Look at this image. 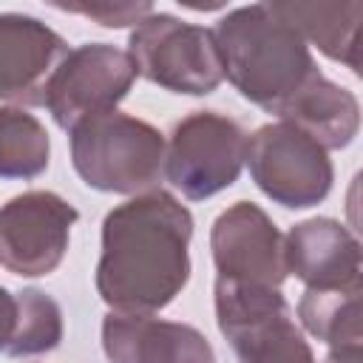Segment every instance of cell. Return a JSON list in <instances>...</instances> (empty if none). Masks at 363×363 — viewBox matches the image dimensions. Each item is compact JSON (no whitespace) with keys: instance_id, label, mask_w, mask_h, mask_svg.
<instances>
[{"instance_id":"cell-8","label":"cell","mask_w":363,"mask_h":363,"mask_svg":"<svg viewBox=\"0 0 363 363\" xmlns=\"http://www.w3.org/2000/svg\"><path fill=\"white\" fill-rule=\"evenodd\" d=\"M136 65L128 51L111 43H85L71 48L45 85V108L62 130L116 111L136 82Z\"/></svg>"},{"instance_id":"cell-1","label":"cell","mask_w":363,"mask_h":363,"mask_svg":"<svg viewBox=\"0 0 363 363\" xmlns=\"http://www.w3.org/2000/svg\"><path fill=\"white\" fill-rule=\"evenodd\" d=\"M193 216L167 190H147L102 221L96 292L111 312L153 315L190 281Z\"/></svg>"},{"instance_id":"cell-19","label":"cell","mask_w":363,"mask_h":363,"mask_svg":"<svg viewBox=\"0 0 363 363\" xmlns=\"http://www.w3.org/2000/svg\"><path fill=\"white\" fill-rule=\"evenodd\" d=\"M54 9L68 11V14H82L105 28H125V26H139L153 6L150 3H91V6H71V3H54Z\"/></svg>"},{"instance_id":"cell-5","label":"cell","mask_w":363,"mask_h":363,"mask_svg":"<svg viewBox=\"0 0 363 363\" xmlns=\"http://www.w3.org/2000/svg\"><path fill=\"white\" fill-rule=\"evenodd\" d=\"M216 323L238 363H315L281 289L216 278Z\"/></svg>"},{"instance_id":"cell-10","label":"cell","mask_w":363,"mask_h":363,"mask_svg":"<svg viewBox=\"0 0 363 363\" xmlns=\"http://www.w3.org/2000/svg\"><path fill=\"white\" fill-rule=\"evenodd\" d=\"M210 250L218 278L281 289L286 281L284 235L252 201L230 204L210 230Z\"/></svg>"},{"instance_id":"cell-20","label":"cell","mask_w":363,"mask_h":363,"mask_svg":"<svg viewBox=\"0 0 363 363\" xmlns=\"http://www.w3.org/2000/svg\"><path fill=\"white\" fill-rule=\"evenodd\" d=\"M14 329H17V292L0 286V352L11 346Z\"/></svg>"},{"instance_id":"cell-9","label":"cell","mask_w":363,"mask_h":363,"mask_svg":"<svg viewBox=\"0 0 363 363\" xmlns=\"http://www.w3.org/2000/svg\"><path fill=\"white\" fill-rule=\"evenodd\" d=\"M79 213L51 190H28L0 207V264L23 278L54 272Z\"/></svg>"},{"instance_id":"cell-12","label":"cell","mask_w":363,"mask_h":363,"mask_svg":"<svg viewBox=\"0 0 363 363\" xmlns=\"http://www.w3.org/2000/svg\"><path fill=\"white\" fill-rule=\"evenodd\" d=\"M102 352L111 363H216L210 340L190 323L108 312Z\"/></svg>"},{"instance_id":"cell-14","label":"cell","mask_w":363,"mask_h":363,"mask_svg":"<svg viewBox=\"0 0 363 363\" xmlns=\"http://www.w3.org/2000/svg\"><path fill=\"white\" fill-rule=\"evenodd\" d=\"M272 9L303 37L306 45H315L335 62L352 68L360 77V28H363V3H303L286 0L272 3Z\"/></svg>"},{"instance_id":"cell-6","label":"cell","mask_w":363,"mask_h":363,"mask_svg":"<svg viewBox=\"0 0 363 363\" xmlns=\"http://www.w3.org/2000/svg\"><path fill=\"white\" fill-rule=\"evenodd\" d=\"M247 159L244 128L216 111H193L164 142V176L190 201H204L241 176Z\"/></svg>"},{"instance_id":"cell-21","label":"cell","mask_w":363,"mask_h":363,"mask_svg":"<svg viewBox=\"0 0 363 363\" xmlns=\"http://www.w3.org/2000/svg\"><path fill=\"white\" fill-rule=\"evenodd\" d=\"M320 363H363V346H337Z\"/></svg>"},{"instance_id":"cell-4","label":"cell","mask_w":363,"mask_h":363,"mask_svg":"<svg viewBox=\"0 0 363 363\" xmlns=\"http://www.w3.org/2000/svg\"><path fill=\"white\" fill-rule=\"evenodd\" d=\"M128 54L139 77L173 94L207 96L224 79L213 28L184 23L156 9L133 26Z\"/></svg>"},{"instance_id":"cell-13","label":"cell","mask_w":363,"mask_h":363,"mask_svg":"<svg viewBox=\"0 0 363 363\" xmlns=\"http://www.w3.org/2000/svg\"><path fill=\"white\" fill-rule=\"evenodd\" d=\"M286 272L306 289H349L360 286V241L357 235L326 216L298 221L284 238Z\"/></svg>"},{"instance_id":"cell-3","label":"cell","mask_w":363,"mask_h":363,"mask_svg":"<svg viewBox=\"0 0 363 363\" xmlns=\"http://www.w3.org/2000/svg\"><path fill=\"white\" fill-rule=\"evenodd\" d=\"M71 162L88 187L139 196L164 176V136L145 119L111 111L71 130Z\"/></svg>"},{"instance_id":"cell-15","label":"cell","mask_w":363,"mask_h":363,"mask_svg":"<svg viewBox=\"0 0 363 363\" xmlns=\"http://www.w3.org/2000/svg\"><path fill=\"white\" fill-rule=\"evenodd\" d=\"M281 122L301 128L306 136H312L329 153V150H340V147L352 145V139L357 136L360 105L349 88H343L320 74L295 96V102L286 108Z\"/></svg>"},{"instance_id":"cell-17","label":"cell","mask_w":363,"mask_h":363,"mask_svg":"<svg viewBox=\"0 0 363 363\" xmlns=\"http://www.w3.org/2000/svg\"><path fill=\"white\" fill-rule=\"evenodd\" d=\"M51 139L45 125L14 105H0V179H34L48 167Z\"/></svg>"},{"instance_id":"cell-7","label":"cell","mask_w":363,"mask_h":363,"mask_svg":"<svg viewBox=\"0 0 363 363\" xmlns=\"http://www.w3.org/2000/svg\"><path fill=\"white\" fill-rule=\"evenodd\" d=\"M252 182L264 196L289 210L320 204L335 182L329 153L289 122L261 125L247 136V159Z\"/></svg>"},{"instance_id":"cell-16","label":"cell","mask_w":363,"mask_h":363,"mask_svg":"<svg viewBox=\"0 0 363 363\" xmlns=\"http://www.w3.org/2000/svg\"><path fill=\"white\" fill-rule=\"evenodd\" d=\"M363 286L349 289H306L298 301V318L309 335L323 340L329 349L363 346Z\"/></svg>"},{"instance_id":"cell-2","label":"cell","mask_w":363,"mask_h":363,"mask_svg":"<svg viewBox=\"0 0 363 363\" xmlns=\"http://www.w3.org/2000/svg\"><path fill=\"white\" fill-rule=\"evenodd\" d=\"M213 34L230 85L278 119L295 96L320 77L309 45L272 9V3H252L227 11Z\"/></svg>"},{"instance_id":"cell-11","label":"cell","mask_w":363,"mask_h":363,"mask_svg":"<svg viewBox=\"0 0 363 363\" xmlns=\"http://www.w3.org/2000/svg\"><path fill=\"white\" fill-rule=\"evenodd\" d=\"M68 43L43 20L20 11L0 14V99L17 105H45V85Z\"/></svg>"},{"instance_id":"cell-18","label":"cell","mask_w":363,"mask_h":363,"mask_svg":"<svg viewBox=\"0 0 363 363\" xmlns=\"http://www.w3.org/2000/svg\"><path fill=\"white\" fill-rule=\"evenodd\" d=\"M62 340V309L60 303L45 295L43 289H20L17 292V329L11 346L6 349L9 357H31L57 349Z\"/></svg>"}]
</instances>
